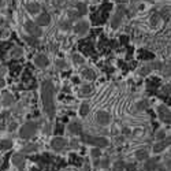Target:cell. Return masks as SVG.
I'll use <instances>...</instances> for the list:
<instances>
[{"mask_svg":"<svg viewBox=\"0 0 171 171\" xmlns=\"http://www.w3.org/2000/svg\"><path fill=\"white\" fill-rule=\"evenodd\" d=\"M125 166L126 163L123 160H116L112 166V170L111 171H125Z\"/></svg>","mask_w":171,"mask_h":171,"instance_id":"cell-10","label":"cell"},{"mask_svg":"<svg viewBox=\"0 0 171 171\" xmlns=\"http://www.w3.org/2000/svg\"><path fill=\"white\" fill-rule=\"evenodd\" d=\"M120 19H122V13H118L114 17V19H112V28L115 29V28H118V26L120 25Z\"/></svg>","mask_w":171,"mask_h":171,"instance_id":"cell-15","label":"cell"},{"mask_svg":"<svg viewBox=\"0 0 171 171\" xmlns=\"http://www.w3.org/2000/svg\"><path fill=\"white\" fill-rule=\"evenodd\" d=\"M58 67L64 69V67H66V62H64V60H58Z\"/></svg>","mask_w":171,"mask_h":171,"instance_id":"cell-23","label":"cell"},{"mask_svg":"<svg viewBox=\"0 0 171 171\" xmlns=\"http://www.w3.org/2000/svg\"><path fill=\"white\" fill-rule=\"evenodd\" d=\"M73 59H74L77 63H81V62H84V58H81L79 55H77V54L74 55V56H73Z\"/></svg>","mask_w":171,"mask_h":171,"instance_id":"cell-20","label":"cell"},{"mask_svg":"<svg viewBox=\"0 0 171 171\" xmlns=\"http://www.w3.org/2000/svg\"><path fill=\"white\" fill-rule=\"evenodd\" d=\"M67 130H69L70 134L78 135V134H82V126H81V123H78V122H71L69 125V127H67Z\"/></svg>","mask_w":171,"mask_h":171,"instance_id":"cell-6","label":"cell"},{"mask_svg":"<svg viewBox=\"0 0 171 171\" xmlns=\"http://www.w3.org/2000/svg\"><path fill=\"white\" fill-rule=\"evenodd\" d=\"M101 156V149L100 148H92L90 149V158L95 160V159H100Z\"/></svg>","mask_w":171,"mask_h":171,"instance_id":"cell-14","label":"cell"},{"mask_svg":"<svg viewBox=\"0 0 171 171\" xmlns=\"http://www.w3.org/2000/svg\"><path fill=\"white\" fill-rule=\"evenodd\" d=\"M48 22H49L48 15H43L41 18H38V23H40V25H48Z\"/></svg>","mask_w":171,"mask_h":171,"instance_id":"cell-18","label":"cell"},{"mask_svg":"<svg viewBox=\"0 0 171 171\" xmlns=\"http://www.w3.org/2000/svg\"><path fill=\"white\" fill-rule=\"evenodd\" d=\"M78 14H79V17H82V15H85V14L88 13V6L86 4H84V3H79L78 6Z\"/></svg>","mask_w":171,"mask_h":171,"instance_id":"cell-16","label":"cell"},{"mask_svg":"<svg viewBox=\"0 0 171 171\" xmlns=\"http://www.w3.org/2000/svg\"><path fill=\"white\" fill-rule=\"evenodd\" d=\"M125 171H137V164L133 163V162H130V163H126Z\"/></svg>","mask_w":171,"mask_h":171,"instance_id":"cell-17","label":"cell"},{"mask_svg":"<svg viewBox=\"0 0 171 171\" xmlns=\"http://www.w3.org/2000/svg\"><path fill=\"white\" fill-rule=\"evenodd\" d=\"M82 75H84L86 79H95L96 78L95 71H93V70H90V69H85L84 71H82Z\"/></svg>","mask_w":171,"mask_h":171,"instance_id":"cell-11","label":"cell"},{"mask_svg":"<svg viewBox=\"0 0 171 171\" xmlns=\"http://www.w3.org/2000/svg\"><path fill=\"white\" fill-rule=\"evenodd\" d=\"M155 138H156V141H164V140L167 138L166 130H163V129L158 130V131H156V134H155Z\"/></svg>","mask_w":171,"mask_h":171,"instance_id":"cell-12","label":"cell"},{"mask_svg":"<svg viewBox=\"0 0 171 171\" xmlns=\"http://www.w3.org/2000/svg\"><path fill=\"white\" fill-rule=\"evenodd\" d=\"M96 122L99 123L100 126H108L111 123V115H110V112H107V111H104V110L97 111Z\"/></svg>","mask_w":171,"mask_h":171,"instance_id":"cell-2","label":"cell"},{"mask_svg":"<svg viewBox=\"0 0 171 171\" xmlns=\"http://www.w3.org/2000/svg\"><path fill=\"white\" fill-rule=\"evenodd\" d=\"M51 146H52V149L54 151H62V149H64L67 146V141L64 140L63 137H56V138H54L52 140V142H51Z\"/></svg>","mask_w":171,"mask_h":171,"instance_id":"cell-4","label":"cell"},{"mask_svg":"<svg viewBox=\"0 0 171 171\" xmlns=\"http://www.w3.org/2000/svg\"><path fill=\"white\" fill-rule=\"evenodd\" d=\"M90 90H92V89H90L88 85H85L84 88H81V93H84V95H88V93H90Z\"/></svg>","mask_w":171,"mask_h":171,"instance_id":"cell-19","label":"cell"},{"mask_svg":"<svg viewBox=\"0 0 171 171\" xmlns=\"http://www.w3.org/2000/svg\"><path fill=\"white\" fill-rule=\"evenodd\" d=\"M89 111H90V105H89V103L84 101V103L81 104V107H79V115H81L82 118H85L88 114H89Z\"/></svg>","mask_w":171,"mask_h":171,"instance_id":"cell-9","label":"cell"},{"mask_svg":"<svg viewBox=\"0 0 171 171\" xmlns=\"http://www.w3.org/2000/svg\"><path fill=\"white\" fill-rule=\"evenodd\" d=\"M158 111H159V116H160V119L163 120V122L171 123V111L169 108L164 107V105H160Z\"/></svg>","mask_w":171,"mask_h":171,"instance_id":"cell-5","label":"cell"},{"mask_svg":"<svg viewBox=\"0 0 171 171\" xmlns=\"http://www.w3.org/2000/svg\"><path fill=\"white\" fill-rule=\"evenodd\" d=\"M88 30H89V23H88L86 21H81V22L77 23L75 32H77L78 34H85Z\"/></svg>","mask_w":171,"mask_h":171,"instance_id":"cell-7","label":"cell"},{"mask_svg":"<svg viewBox=\"0 0 171 171\" xmlns=\"http://www.w3.org/2000/svg\"><path fill=\"white\" fill-rule=\"evenodd\" d=\"M60 26H62V28H63V29H66V30H67V29H70V28H71V25H70L69 22H64L63 25H60Z\"/></svg>","mask_w":171,"mask_h":171,"instance_id":"cell-24","label":"cell"},{"mask_svg":"<svg viewBox=\"0 0 171 171\" xmlns=\"http://www.w3.org/2000/svg\"><path fill=\"white\" fill-rule=\"evenodd\" d=\"M159 162H160L159 156L149 158L148 160H145V163H144L142 170L144 171H156V169H158V166H159Z\"/></svg>","mask_w":171,"mask_h":171,"instance_id":"cell-3","label":"cell"},{"mask_svg":"<svg viewBox=\"0 0 171 171\" xmlns=\"http://www.w3.org/2000/svg\"><path fill=\"white\" fill-rule=\"evenodd\" d=\"M149 71H151V67H145V69H144L142 70V71H141V74H146V73H149Z\"/></svg>","mask_w":171,"mask_h":171,"instance_id":"cell-26","label":"cell"},{"mask_svg":"<svg viewBox=\"0 0 171 171\" xmlns=\"http://www.w3.org/2000/svg\"><path fill=\"white\" fill-rule=\"evenodd\" d=\"M135 159H137L138 162H145L148 160L151 156H149V152L146 151V149H138V151H135Z\"/></svg>","mask_w":171,"mask_h":171,"instance_id":"cell-8","label":"cell"},{"mask_svg":"<svg viewBox=\"0 0 171 171\" xmlns=\"http://www.w3.org/2000/svg\"><path fill=\"white\" fill-rule=\"evenodd\" d=\"M123 134H130V130H129L127 127H125L123 129Z\"/></svg>","mask_w":171,"mask_h":171,"instance_id":"cell-27","label":"cell"},{"mask_svg":"<svg viewBox=\"0 0 171 171\" xmlns=\"http://www.w3.org/2000/svg\"><path fill=\"white\" fill-rule=\"evenodd\" d=\"M110 163H111V159L110 158L100 159V169H103V170L110 169Z\"/></svg>","mask_w":171,"mask_h":171,"instance_id":"cell-13","label":"cell"},{"mask_svg":"<svg viewBox=\"0 0 171 171\" xmlns=\"http://www.w3.org/2000/svg\"><path fill=\"white\" fill-rule=\"evenodd\" d=\"M145 2H151V0H145Z\"/></svg>","mask_w":171,"mask_h":171,"instance_id":"cell-28","label":"cell"},{"mask_svg":"<svg viewBox=\"0 0 171 171\" xmlns=\"http://www.w3.org/2000/svg\"><path fill=\"white\" fill-rule=\"evenodd\" d=\"M145 104H146V103H145V101H141V103H140V104H138V105H137V107H140V108H138V110H144V107H145Z\"/></svg>","mask_w":171,"mask_h":171,"instance_id":"cell-25","label":"cell"},{"mask_svg":"<svg viewBox=\"0 0 171 171\" xmlns=\"http://www.w3.org/2000/svg\"><path fill=\"white\" fill-rule=\"evenodd\" d=\"M70 145H71V148L77 149V148H78V141H77V140H73L71 142H70Z\"/></svg>","mask_w":171,"mask_h":171,"instance_id":"cell-21","label":"cell"},{"mask_svg":"<svg viewBox=\"0 0 171 171\" xmlns=\"http://www.w3.org/2000/svg\"><path fill=\"white\" fill-rule=\"evenodd\" d=\"M93 167H95V169H99L100 167V159H95V160H93Z\"/></svg>","mask_w":171,"mask_h":171,"instance_id":"cell-22","label":"cell"},{"mask_svg":"<svg viewBox=\"0 0 171 171\" xmlns=\"http://www.w3.org/2000/svg\"><path fill=\"white\" fill-rule=\"evenodd\" d=\"M82 141L85 144H90L93 148H105L108 146V140L101 135H89V134H82Z\"/></svg>","mask_w":171,"mask_h":171,"instance_id":"cell-1","label":"cell"}]
</instances>
